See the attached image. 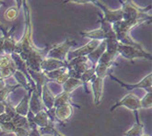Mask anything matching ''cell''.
I'll return each instance as SVG.
<instances>
[{"label": "cell", "mask_w": 152, "mask_h": 136, "mask_svg": "<svg viewBox=\"0 0 152 136\" xmlns=\"http://www.w3.org/2000/svg\"><path fill=\"white\" fill-rule=\"evenodd\" d=\"M141 108H150L152 107V92L147 93L142 99H140Z\"/></svg>", "instance_id": "cell-29"}, {"label": "cell", "mask_w": 152, "mask_h": 136, "mask_svg": "<svg viewBox=\"0 0 152 136\" xmlns=\"http://www.w3.org/2000/svg\"><path fill=\"white\" fill-rule=\"evenodd\" d=\"M117 51L119 55L131 62L135 59H145V60L152 59L151 53L147 52L144 48H137V47L129 46V45H124L119 42Z\"/></svg>", "instance_id": "cell-6"}, {"label": "cell", "mask_w": 152, "mask_h": 136, "mask_svg": "<svg viewBox=\"0 0 152 136\" xmlns=\"http://www.w3.org/2000/svg\"><path fill=\"white\" fill-rule=\"evenodd\" d=\"M20 11V9H19L16 6L10 7V8H7L6 10L5 14H4V17L8 21H13L19 17Z\"/></svg>", "instance_id": "cell-28"}, {"label": "cell", "mask_w": 152, "mask_h": 136, "mask_svg": "<svg viewBox=\"0 0 152 136\" xmlns=\"http://www.w3.org/2000/svg\"><path fill=\"white\" fill-rule=\"evenodd\" d=\"M103 81L104 79L99 76H94L91 81V85L93 93V101L96 106H99L102 102L103 95Z\"/></svg>", "instance_id": "cell-11"}, {"label": "cell", "mask_w": 152, "mask_h": 136, "mask_svg": "<svg viewBox=\"0 0 152 136\" xmlns=\"http://www.w3.org/2000/svg\"><path fill=\"white\" fill-rule=\"evenodd\" d=\"M66 73H67V67H62V68L53 70L51 72H44V74H45L46 76L52 81V83H53V81H55L56 79H57L62 75H64Z\"/></svg>", "instance_id": "cell-27"}, {"label": "cell", "mask_w": 152, "mask_h": 136, "mask_svg": "<svg viewBox=\"0 0 152 136\" xmlns=\"http://www.w3.org/2000/svg\"><path fill=\"white\" fill-rule=\"evenodd\" d=\"M15 129H16V126L12 123V121L3 123L0 126V130H1L2 133H14Z\"/></svg>", "instance_id": "cell-31"}, {"label": "cell", "mask_w": 152, "mask_h": 136, "mask_svg": "<svg viewBox=\"0 0 152 136\" xmlns=\"http://www.w3.org/2000/svg\"><path fill=\"white\" fill-rule=\"evenodd\" d=\"M105 50H106V41H102L100 44L97 46V48L87 56L88 61L91 62V66H96V65L99 62L100 58L102 57Z\"/></svg>", "instance_id": "cell-16"}, {"label": "cell", "mask_w": 152, "mask_h": 136, "mask_svg": "<svg viewBox=\"0 0 152 136\" xmlns=\"http://www.w3.org/2000/svg\"><path fill=\"white\" fill-rule=\"evenodd\" d=\"M45 111H42L38 112L37 114H34L33 121L35 124H36V126L38 127V128L45 127L49 123V119H48V116H47Z\"/></svg>", "instance_id": "cell-23"}, {"label": "cell", "mask_w": 152, "mask_h": 136, "mask_svg": "<svg viewBox=\"0 0 152 136\" xmlns=\"http://www.w3.org/2000/svg\"><path fill=\"white\" fill-rule=\"evenodd\" d=\"M16 70H17V68H16V65L13 62L10 65L0 69V78H3L6 80L7 78H10V77L13 76Z\"/></svg>", "instance_id": "cell-26"}, {"label": "cell", "mask_w": 152, "mask_h": 136, "mask_svg": "<svg viewBox=\"0 0 152 136\" xmlns=\"http://www.w3.org/2000/svg\"><path fill=\"white\" fill-rule=\"evenodd\" d=\"M6 111V105H5V101L4 102H0V115L5 113Z\"/></svg>", "instance_id": "cell-37"}, {"label": "cell", "mask_w": 152, "mask_h": 136, "mask_svg": "<svg viewBox=\"0 0 152 136\" xmlns=\"http://www.w3.org/2000/svg\"><path fill=\"white\" fill-rule=\"evenodd\" d=\"M13 63V60L11 58V55H7V54H3L0 56V69L4 68L7 65H10V63Z\"/></svg>", "instance_id": "cell-33"}, {"label": "cell", "mask_w": 152, "mask_h": 136, "mask_svg": "<svg viewBox=\"0 0 152 136\" xmlns=\"http://www.w3.org/2000/svg\"><path fill=\"white\" fill-rule=\"evenodd\" d=\"M31 132V129L28 126H24V127H16L14 134L16 136H29Z\"/></svg>", "instance_id": "cell-32"}, {"label": "cell", "mask_w": 152, "mask_h": 136, "mask_svg": "<svg viewBox=\"0 0 152 136\" xmlns=\"http://www.w3.org/2000/svg\"><path fill=\"white\" fill-rule=\"evenodd\" d=\"M1 6H6V3L3 2L2 0H0V7H1Z\"/></svg>", "instance_id": "cell-41"}, {"label": "cell", "mask_w": 152, "mask_h": 136, "mask_svg": "<svg viewBox=\"0 0 152 136\" xmlns=\"http://www.w3.org/2000/svg\"><path fill=\"white\" fill-rule=\"evenodd\" d=\"M73 114V107L65 104L56 108V117L58 123H66Z\"/></svg>", "instance_id": "cell-13"}, {"label": "cell", "mask_w": 152, "mask_h": 136, "mask_svg": "<svg viewBox=\"0 0 152 136\" xmlns=\"http://www.w3.org/2000/svg\"><path fill=\"white\" fill-rule=\"evenodd\" d=\"M119 107H124L127 108L128 110L132 111L135 114L136 117V122H140L139 121V115H138V111L141 108L140 107V99L138 98V97L134 94V93H129L126 96H124L121 100L117 101L115 104L113 105V107L110 108V111H113L114 110H116Z\"/></svg>", "instance_id": "cell-7"}, {"label": "cell", "mask_w": 152, "mask_h": 136, "mask_svg": "<svg viewBox=\"0 0 152 136\" xmlns=\"http://www.w3.org/2000/svg\"><path fill=\"white\" fill-rule=\"evenodd\" d=\"M46 114L48 116V119H49V121L56 124V123H58L57 120H56V108L53 107L52 108H49V110H46Z\"/></svg>", "instance_id": "cell-34"}, {"label": "cell", "mask_w": 152, "mask_h": 136, "mask_svg": "<svg viewBox=\"0 0 152 136\" xmlns=\"http://www.w3.org/2000/svg\"><path fill=\"white\" fill-rule=\"evenodd\" d=\"M101 27L99 29L91 31H81L79 34L84 38H88L96 41H106L109 39H116V34L113 30V25L106 21L103 17L100 20Z\"/></svg>", "instance_id": "cell-4"}, {"label": "cell", "mask_w": 152, "mask_h": 136, "mask_svg": "<svg viewBox=\"0 0 152 136\" xmlns=\"http://www.w3.org/2000/svg\"><path fill=\"white\" fill-rule=\"evenodd\" d=\"M16 1V7L19 8V9H21V7H22V4H23V1L24 0H15Z\"/></svg>", "instance_id": "cell-38"}, {"label": "cell", "mask_w": 152, "mask_h": 136, "mask_svg": "<svg viewBox=\"0 0 152 136\" xmlns=\"http://www.w3.org/2000/svg\"><path fill=\"white\" fill-rule=\"evenodd\" d=\"M52 136H66V135H64L63 133H61L56 128L55 129V131H53V135Z\"/></svg>", "instance_id": "cell-39"}, {"label": "cell", "mask_w": 152, "mask_h": 136, "mask_svg": "<svg viewBox=\"0 0 152 136\" xmlns=\"http://www.w3.org/2000/svg\"><path fill=\"white\" fill-rule=\"evenodd\" d=\"M56 96L53 94L48 85H44L42 89V101L45 110L53 108Z\"/></svg>", "instance_id": "cell-15"}, {"label": "cell", "mask_w": 152, "mask_h": 136, "mask_svg": "<svg viewBox=\"0 0 152 136\" xmlns=\"http://www.w3.org/2000/svg\"><path fill=\"white\" fill-rule=\"evenodd\" d=\"M15 31V26H13L10 29V31H8L7 34L4 37V53L7 54V55H11V54L15 52L17 41L14 38L13 32Z\"/></svg>", "instance_id": "cell-14"}, {"label": "cell", "mask_w": 152, "mask_h": 136, "mask_svg": "<svg viewBox=\"0 0 152 136\" xmlns=\"http://www.w3.org/2000/svg\"><path fill=\"white\" fill-rule=\"evenodd\" d=\"M13 76H14V78L17 81V84L20 85V87H22L23 89L27 90V91H30L31 89H32V87H31V85L29 83L28 79H27V77L21 73V72L16 70V72L14 73Z\"/></svg>", "instance_id": "cell-22"}, {"label": "cell", "mask_w": 152, "mask_h": 136, "mask_svg": "<svg viewBox=\"0 0 152 136\" xmlns=\"http://www.w3.org/2000/svg\"><path fill=\"white\" fill-rule=\"evenodd\" d=\"M111 79H113V81H115L116 83H118L122 87H124V89L126 90H134V89H144L147 91V93L148 92H152V74H148V76H146L142 80H140L138 83L137 84H133V85H130V84H126L121 81L120 79H118L117 77H115L114 76H113L112 74H110L108 76Z\"/></svg>", "instance_id": "cell-8"}, {"label": "cell", "mask_w": 152, "mask_h": 136, "mask_svg": "<svg viewBox=\"0 0 152 136\" xmlns=\"http://www.w3.org/2000/svg\"><path fill=\"white\" fill-rule=\"evenodd\" d=\"M56 128V124H53L52 122L49 121L48 125L45 126V127H42V128H38V131L40 132V134L42 136L43 135H49V136H52L53 133V131Z\"/></svg>", "instance_id": "cell-30"}, {"label": "cell", "mask_w": 152, "mask_h": 136, "mask_svg": "<svg viewBox=\"0 0 152 136\" xmlns=\"http://www.w3.org/2000/svg\"><path fill=\"white\" fill-rule=\"evenodd\" d=\"M94 76H95V66H91L80 76V81L82 82V86L84 87L86 93H88V85L91 83V81L93 79Z\"/></svg>", "instance_id": "cell-21"}, {"label": "cell", "mask_w": 152, "mask_h": 136, "mask_svg": "<svg viewBox=\"0 0 152 136\" xmlns=\"http://www.w3.org/2000/svg\"><path fill=\"white\" fill-rule=\"evenodd\" d=\"M65 104H69V105H71L72 107L80 108V106H78L76 103L73 102L72 98H71V94H68V93H66V92H62L61 94L56 96L55 105H53V107L57 108L59 106L65 105Z\"/></svg>", "instance_id": "cell-19"}, {"label": "cell", "mask_w": 152, "mask_h": 136, "mask_svg": "<svg viewBox=\"0 0 152 136\" xmlns=\"http://www.w3.org/2000/svg\"><path fill=\"white\" fill-rule=\"evenodd\" d=\"M21 88L20 85H6L1 90H0V102H4L7 100V97L10 96L15 90Z\"/></svg>", "instance_id": "cell-24"}, {"label": "cell", "mask_w": 152, "mask_h": 136, "mask_svg": "<svg viewBox=\"0 0 152 136\" xmlns=\"http://www.w3.org/2000/svg\"><path fill=\"white\" fill-rule=\"evenodd\" d=\"M68 3L79 4V5L91 3L97 7H99L103 13L102 17L106 21H108L111 24L121 21L123 20V14H122L121 8L120 9H112V8L108 7V6H106L102 1H101V0H65L62 4H68Z\"/></svg>", "instance_id": "cell-3"}, {"label": "cell", "mask_w": 152, "mask_h": 136, "mask_svg": "<svg viewBox=\"0 0 152 136\" xmlns=\"http://www.w3.org/2000/svg\"><path fill=\"white\" fill-rule=\"evenodd\" d=\"M4 53V37L0 36V56L3 55Z\"/></svg>", "instance_id": "cell-36"}, {"label": "cell", "mask_w": 152, "mask_h": 136, "mask_svg": "<svg viewBox=\"0 0 152 136\" xmlns=\"http://www.w3.org/2000/svg\"><path fill=\"white\" fill-rule=\"evenodd\" d=\"M100 41L96 40H91L87 44L84 46L77 48L74 51H70L67 54V62L70 61L71 59L76 58V57H80V56H88L91 52H93L98 45L100 44Z\"/></svg>", "instance_id": "cell-10"}, {"label": "cell", "mask_w": 152, "mask_h": 136, "mask_svg": "<svg viewBox=\"0 0 152 136\" xmlns=\"http://www.w3.org/2000/svg\"><path fill=\"white\" fill-rule=\"evenodd\" d=\"M120 2L122 5V20L132 23L136 27L147 22H151L152 17L149 14H148V12L151 9V5L146 7H140L133 0H124V1L120 0Z\"/></svg>", "instance_id": "cell-2"}, {"label": "cell", "mask_w": 152, "mask_h": 136, "mask_svg": "<svg viewBox=\"0 0 152 136\" xmlns=\"http://www.w3.org/2000/svg\"><path fill=\"white\" fill-rule=\"evenodd\" d=\"M31 91H32V89H31L30 91H28V93H27L24 96V97L20 100V102L15 107V111H17L18 114L26 117V115L28 114V112L30 111L29 101H30V97H31Z\"/></svg>", "instance_id": "cell-17"}, {"label": "cell", "mask_w": 152, "mask_h": 136, "mask_svg": "<svg viewBox=\"0 0 152 136\" xmlns=\"http://www.w3.org/2000/svg\"><path fill=\"white\" fill-rule=\"evenodd\" d=\"M62 87H63V92L71 94L78 87H82V82L80 81V79L69 77L66 82L62 85Z\"/></svg>", "instance_id": "cell-20"}, {"label": "cell", "mask_w": 152, "mask_h": 136, "mask_svg": "<svg viewBox=\"0 0 152 136\" xmlns=\"http://www.w3.org/2000/svg\"><path fill=\"white\" fill-rule=\"evenodd\" d=\"M23 11L25 17V29L24 34L21 40L17 41L15 52L23 59L26 63L27 66L30 70L42 72L41 71V63L45 58L49 46H46L44 49H39L32 41V21H31V8L27 0H24Z\"/></svg>", "instance_id": "cell-1"}, {"label": "cell", "mask_w": 152, "mask_h": 136, "mask_svg": "<svg viewBox=\"0 0 152 136\" xmlns=\"http://www.w3.org/2000/svg\"><path fill=\"white\" fill-rule=\"evenodd\" d=\"M141 136H149V135H147V134H142Z\"/></svg>", "instance_id": "cell-42"}, {"label": "cell", "mask_w": 152, "mask_h": 136, "mask_svg": "<svg viewBox=\"0 0 152 136\" xmlns=\"http://www.w3.org/2000/svg\"><path fill=\"white\" fill-rule=\"evenodd\" d=\"M69 78V75L68 73H66L64 75H62L60 77H58L57 79H56L55 81H53V83H56V84H58V85H63L66 81Z\"/></svg>", "instance_id": "cell-35"}, {"label": "cell", "mask_w": 152, "mask_h": 136, "mask_svg": "<svg viewBox=\"0 0 152 136\" xmlns=\"http://www.w3.org/2000/svg\"><path fill=\"white\" fill-rule=\"evenodd\" d=\"M74 45H76V41L69 39H66L62 43L51 45L49 46L45 57L56 59L61 62H67V54Z\"/></svg>", "instance_id": "cell-5"}, {"label": "cell", "mask_w": 152, "mask_h": 136, "mask_svg": "<svg viewBox=\"0 0 152 136\" xmlns=\"http://www.w3.org/2000/svg\"><path fill=\"white\" fill-rule=\"evenodd\" d=\"M42 87L35 85V88H33L31 91L29 101V107L30 111L33 114H37L42 111H45V108H44L42 101Z\"/></svg>", "instance_id": "cell-9"}, {"label": "cell", "mask_w": 152, "mask_h": 136, "mask_svg": "<svg viewBox=\"0 0 152 136\" xmlns=\"http://www.w3.org/2000/svg\"><path fill=\"white\" fill-rule=\"evenodd\" d=\"M29 74L35 85L37 86L43 87L44 85H48L49 83H52V81L44 74V72H36L29 69Z\"/></svg>", "instance_id": "cell-18"}, {"label": "cell", "mask_w": 152, "mask_h": 136, "mask_svg": "<svg viewBox=\"0 0 152 136\" xmlns=\"http://www.w3.org/2000/svg\"><path fill=\"white\" fill-rule=\"evenodd\" d=\"M41 71L42 72H51L62 67H67V62H61L52 58H43L41 63Z\"/></svg>", "instance_id": "cell-12"}, {"label": "cell", "mask_w": 152, "mask_h": 136, "mask_svg": "<svg viewBox=\"0 0 152 136\" xmlns=\"http://www.w3.org/2000/svg\"><path fill=\"white\" fill-rule=\"evenodd\" d=\"M144 134V124L141 122H136L131 129L124 133V136H141Z\"/></svg>", "instance_id": "cell-25"}, {"label": "cell", "mask_w": 152, "mask_h": 136, "mask_svg": "<svg viewBox=\"0 0 152 136\" xmlns=\"http://www.w3.org/2000/svg\"><path fill=\"white\" fill-rule=\"evenodd\" d=\"M6 85H7L6 80H5V79H3V78H0V90H1V89H2Z\"/></svg>", "instance_id": "cell-40"}]
</instances>
